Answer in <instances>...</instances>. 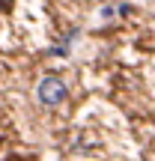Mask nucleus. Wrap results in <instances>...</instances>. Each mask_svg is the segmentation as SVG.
I'll return each instance as SVG.
<instances>
[{"label": "nucleus", "instance_id": "obj_1", "mask_svg": "<svg viewBox=\"0 0 155 161\" xmlns=\"http://www.w3.org/2000/svg\"><path fill=\"white\" fill-rule=\"evenodd\" d=\"M36 96H39V102H42V104H48V108H57V104H63V102H66L69 90H66L63 78L48 75V78H42V80H39V90H36Z\"/></svg>", "mask_w": 155, "mask_h": 161}, {"label": "nucleus", "instance_id": "obj_2", "mask_svg": "<svg viewBox=\"0 0 155 161\" xmlns=\"http://www.w3.org/2000/svg\"><path fill=\"white\" fill-rule=\"evenodd\" d=\"M3 9H9V0H0V12Z\"/></svg>", "mask_w": 155, "mask_h": 161}, {"label": "nucleus", "instance_id": "obj_3", "mask_svg": "<svg viewBox=\"0 0 155 161\" xmlns=\"http://www.w3.org/2000/svg\"><path fill=\"white\" fill-rule=\"evenodd\" d=\"M15 161H21V158H15Z\"/></svg>", "mask_w": 155, "mask_h": 161}]
</instances>
